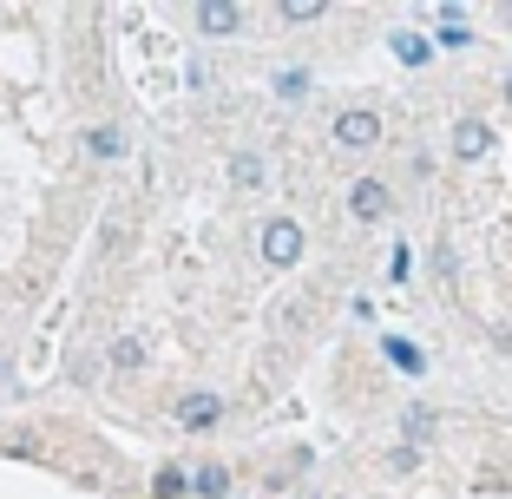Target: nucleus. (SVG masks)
<instances>
[{"label": "nucleus", "mask_w": 512, "mask_h": 499, "mask_svg": "<svg viewBox=\"0 0 512 499\" xmlns=\"http://www.w3.org/2000/svg\"><path fill=\"white\" fill-rule=\"evenodd\" d=\"M86 152L92 158H119L125 152V132H119V125H92V132H86Z\"/></svg>", "instance_id": "nucleus-9"}, {"label": "nucleus", "mask_w": 512, "mask_h": 499, "mask_svg": "<svg viewBox=\"0 0 512 499\" xmlns=\"http://www.w3.org/2000/svg\"><path fill=\"white\" fill-rule=\"evenodd\" d=\"M184 486H191V480H184L178 467H165V473H158V499H184Z\"/></svg>", "instance_id": "nucleus-15"}, {"label": "nucleus", "mask_w": 512, "mask_h": 499, "mask_svg": "<svg viewBox=\"0 0 512 499\" xmlns=\"http://www.w3.org/2000/svg\"><path fill=\"white\" fill-rule=\"evenodd\" d=\"M197 33H217V40H224V33H243V7H230V0H204V7H197Z\"/></svg>", "instance_id": "nucleus-4"}, {"label": "nucleus", "mask_w": 512, "mask_h": 499, "mask_svg": "<svg viewBox=\"0 0 512 499\" xmlns=\"http://www.w3.org/2000/svg\"><path fill=\"white\" fill-rule=\"evenodd\" d=\"M191 486H197L204 499H230V473H224V467H197Z\"/></svg>", "instance_id": "nucleus-10"}, {"label": "nucleus", "mask_w": 512, "mask_h": 499, "mask_svg": "<svg viewBox=\"0 0 512 499\" xmlns=\"http://www.w3.org/2000/svg\"><path fill=\"white\" fill-rule=\"evenodd\" d=\"M302 224L296 217H270V224H263V237H256V250H263V263H270V270H289V263L302 257Z\"/></svg>", "instance_id": "nucleus-1"}, {"label": "nucleus", "mask_w": 512, "mask_h": 499, "mask_svg": "<svg viewBox=\"0 0 512 499\" xmlns=\"http://www.w3.org/2000/svg\"><path fill=\"white\" fill-rule=\"evenodd\" d=\"M493 152V132H486L480 119H460L453 125V158H486Z\"/></svg>", "instance_id": "nucleus-6"}, {"label": "nucleus", "mask_w": 512, "mask_h": 499, "mask_svg": "<svg viewBox=\"0 0 512 499\" xmlns=\"http://www.w3.org/2000/svg\"><path fill=\"white\" fill-rule=\"evenodd\" d=\"M276 92H283V99H309V73H302V66H283V73H276Z\"/></svg>", "instance_id": "nucleus-11"}, {"label": "nucleus", "mask_w": 512, "mask_h": 499, "mask_svg": "<svg viewBox=\"0 0 512 499\" xmlns=\"http://www.w3.org/2000/svg\"><path fill=\"white\" fill-rule=\"evenodd\" d=\"M316 14H322L316 0H283V20H289V27H302V20H316Z\"/></svg>", "instance_id": "nucleus-16"}, {"label": "nucleus", "mask_w": 512, "mask_h": 499, "mask_svg": "<svg viewBox=\"0 0 512 499\" xmlns=\"http://www.w3.org/2000/svg\"><path fill=\"white\" fill-rule=\"evenodd\" d=\"M381 348H388V362L401 368V375H427V355H421V348H414V342H407V335H388V342H381Z\"/></svg>", "instance_id": "nucleus-8"}, {"label": "nucleus", "mask_w": 512, "mask_h": 499, "mask_svg": "<svg viewBox=\"0 0 512 499\" xmlns=\"http://www.w3.org/2000/svg\"><path fill=\"white\" fill-rule=\"evenodd\" d=\"M427 434H434V414H427V408H414V414H407V440H414V447H421Z\"/></svg>", "instance_id": "nucleus-17"}, {"label": "nucleus", "mask_w": 512, "mask_h": 499, "mask_svg": "<svg viewBox=\"0 0 512 499\" xmlns=\"http://www.w3.org/2000/svg\"><path fill=\"white\" fill-rule=\"evenodd\" d=\"M414 460H421V447H394V454H388V467H394V473H407Z\"/></svg>", "instance_id": "nucleus-18"}, {"label": "nucleus", "mask_w": 512, "mask_h": 499, "mask_svg": "<svg viewBox=\"0 0 512 499\" xmlns=\"http://www.w3.org/2000/svg\"><path fill=\"white\" fill-rule=\"evenodd\" d=\"M263 178H270V165H263L256 152H237V158H230V184H237V191H263Z\"/></svg>", "instance_id": "nucleus-7"}, {"label": "nucleus", "mask_w": 512, "mask_h": 499, "mask_svg": "<svg viewBox=\"0 0 512 499\" xmlns=\"http://www.w3.org/2000/svg\"><path fill=\"white\" fill-rule=\"evenodd\" d=\"M112 362H119V368H138V362H145V342H138V335H119V342H112Z\"/></svg>", "instance_id": "nucleus-13"}, {"label": "nucleus", "mask_w": 512, "mask_h": 499, "mask_svg": "<svg viewBox=\"0 0 512 499\" xmlns=\"http://www.w3.org/2000/svg\"><path fill=\"white\" fill-rule=\"evenodd\" d=\"M499 92H506V106H512V73H506V86H499Z\"/></svg>", "instance_id": "nucleus-19"}, {"label": "nucleus", "mask_w": 512, "mask_h": 499, "mask_svg": "<svg viewBox=\"0 0 512 499\" xmlns=\"http://www.w3.org/2000/svg\"><path fill=\"white\" fill-rule=\"evenodd\" d=\"M473 33H467V20L460 14H440V46H467Z\"/></svg>", "instance_id": "nucleus-14"}, {"label": "nucleus", "mask_w": 512, "mask_h": 499, "mask_svg": "<svg viewBox=\"0 0 512 499\" xmlns=\"http://www.w3.org/2000/svg\"><path fill=\"white\" fill-rule=\"evenodd\" d=\"M217 421H224V401L217 394H184L178 401V427H191V434L197 427H217Z\"/></svg>", "instance_id": "nucleus-5"}, {"label": "nucleus", "mask_w": 512, "mask_h": 499, "mask_svg": "<svg viewBox=\"0 0 512 499\" xmlns=\"http://www.w3.org/2000/svg\"><path fill=\"white\" fill-rule=\"evenodd\" d=\"M335 145H342V152H375L381 145V112H368V106L335 112Z\"/></svg>", "instance_id": "nucleus-2"}, {"label": "nucleus", "mask_w": 512, "mask_h": 499, "mask_svg": "<svg viewBox=\"0 0 512 499\" xmlns=\"http://www.w3.org/2000/svg\"><path fill=\"white\" fill-rule=\"evenodd\" d=\"M388 204H394V197H388V184H381V178L348 184V211L362 217V224H381V217H388Z\"/></svg>", "instance_id": "nucleus-3"}, {"label": "nucleus", "mask_w": 512, "mask_h": 499, "mask_svg": "<svg viewBox=\"0 0 512 499\" xmlns=\"http://www.w3.org/2000/svg\"><path fill=\"white\" fill-rule=\"evenodd\" d=\"M394 53H401L407 66H427V53H434V46H427L421 33H394Z\"/></svg>", "instance_id": "nucleus-12"}, {"label": "nucleus", "mask_w": 512, "mask_h": 499, "mask_svg": "<svg viewBox=\"0 0 512 499\" xmlns=\"http://www.w3.org/2000/svg\"><path fill=\"white\" fill-rule=\"evenodd\" d=\"M493 499H512V493H493Z\"/></svg>", "instance_id": "nucleus-20"}]
</instances>
